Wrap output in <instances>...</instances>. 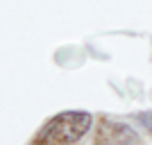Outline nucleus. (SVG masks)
I'll return each instance as SVG.
<instances>
[{
  "label": "nucleus",
  "instance_id": "f257e3e1",
  "mask_svg": "<svg viewBox=\"0 0 152 145\" xmlns=\"http://www.w3.org/2000/svg\"><path fill=\"white\" fill-rule=\"evenodd\" d=\"M91 122L93 116L89 111H61L45 120L30 145H75L89 132Z\"/></svg>",
  "mask_w": 152,
  "mask_h": 145
},
{
  "label": "nucleus",
  "instance_id": "f03ea898",
  "mask_svg": "<svg viewBox=\"0 0 152 145\" xmlns=\"http://www.w3.org/2000/svg\"><path fill=\"white\" fill-rule=\"evenodd\" d=\"M136 141H139V134L134 132L129 125L102 118L100 125L95 127L93 145H132Z\"/></svg>",
  "mask_w": 152,
  "mask_h": 145
},
{
  "label": "nucleus",
  "instance_id": "7ed1b4c3",
  "mask_svg": "<svg viewBox=\"0 0 152 145\" xmlns=\"http://www.w3.org/2000/svg\"><path fill=\"white\" fill-rule=\"evenodd\" d=\"M136 120L152 134V111H139V114H136Z\"/></svg>",
  "mask_w": 152,
  "mask_h": 145
}]
</instances>
